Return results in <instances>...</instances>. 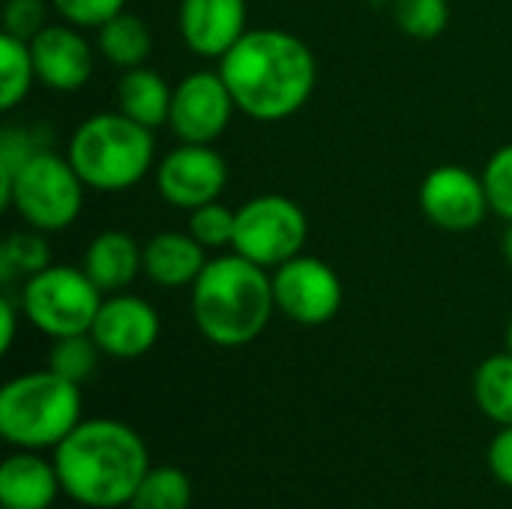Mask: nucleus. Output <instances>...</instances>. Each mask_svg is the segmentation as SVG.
Instances as JSON below:
<instances>
[{"label": "nucleus", "instance_id": "nucleus-1", "mask_svg": "<svg viewBox=\"0 0 512 509\" xmlns=\"http://www.w3.org/2000/svg\"><path fill=\"white\" fill-rule=\"evenodd\" d=\"M219 75L240 114L258 123H279L312 99L318 60L300 36L282 27H255L219 60Z\"/></svg>", "mask_w": 512, "mask_h": 509}, {"label": "nucleus", "instance_id": "nucleus-2", "mask_svg": "<svg viewBox=\"0 0 512 509\" xmlns=\"http://www.w3.org/2000/svg\"><path fill=\"white\" fill-rule=\"evenodd\" d=\"M54 468L63 492L90 509L129 507L150 471L144 438L120 420H81L57 447Z\"/></svg>", "mask_w": 512, "mask_h": 509}, {"label": "nucleus", "instance_id": "nucleus-3", "mask_svg": "<svg viewBox=\"0 0 512 509\" xmlns=\"http://www.w3.org/2000/svg\"><path fill=\"white\" fill-rule=\"evenodd\" d=\"M192 321L201 336L219 348H243L255 342L273 312V276L237 252L207 261L192 285Z\"/></svg>", "mask_w": 512, "mask_h": 509}, {"label": "nucleus", "instance_id": "nucleus-4", "mask_svg": "<svg viewBox=\"0 0 512 509\" xmlns=\"http://www.w3.org/2000/svg\"><path fill=\"white\" fill-rule=\"evenodd\" d=\"M66 156L87 189L123 192L150 174L156 138L153 129L135 123L123 111H102L78 123Z\"/></svg>", "mask_w": 512, "mask_h": 509}, {"label": "nucleus", "instance_id": "nucleus-5", "mask_svg": "<svg viewBox=\"0 0 512 509\" xmlns=\"http://www.w3.org/2000/svg\"><path fill=\"white\" fill-rule=\"evenodd\" d=\"M78 423L81 390L51 369L18 375L0 390V435L18 450H54Z\"/></svg>", "mask_w": 512, "mask_h": 509}, {"label": "nucleus", "instance_id": "nucleus-6", "mask_svg": "<svg viewBox=\"0 0 512 509\" xmlns=\"http://www.w3.org/2000/svg\"><path fill=\"white\" fill-rule=\"evenodd\" d=\"M84 180L72 168L69 156L39 150L30 156L9 183L0 186V207L15 210L27 228L54 234L69 228L84 207Z\"/></svg>", "mask_w": 512, "mask_h": 509}, {"label": "nucleus", "instance_id": "nucleus-7", "mask_svg": "<svg viewBox=\"0 0 512 509\" xmlns=\"http://www.w3.org/2000/svg\"><path fill=\"white\" fill-rule=\"evenodd\" d=\"M102 300L105 294L90 282L84 267L69 264H48L21 282L18 294L21 318L48 339L90 333Z\"/></svg>", "mask_w": 512, "mask_h": 509}, {"label": "nucleus", "instance_id": "nucleus-8", "mask_svg": "<svg viewBox=\"0 0 512 509\" xmlns=\"http://www.w3.org/2000/svg\"><path fill=\"white\" fill-rule=\"evenodd\" d=\"M309 240V219L297 201L279 192L255 195L237 210V231L231 252L249 258L264 270L297 258Z\"/></svg>", "mask_w": 512, "mask_h": 509}, {"label": "nucleus", "instance_id": "nucleus-9", "mask_svg": "<svg viewBox=\"0 0 512 509\" xmlns=\"http://www.w3.org/2000/svg\"><path fill=\"white\" fill-rule=\"evenodd\" d=\"M270 276L276 312H282L288 321L300 327H321L339 315L345 291L339 273L327 261L300 252L297 258L270 270Z\"/></svg>", "mask_w": 512, "mask_h": 509}, {"label": "nucleus", "instance_id": "nucleus-10", "mask_svg": "<svg viewBox=\"0 0 512 509\" xmlns=\"http://www.w3.org/2000/svg\"><path fill=\"white\" fill-rule=\"evenodd\" d=\"M234 111V96L219 69H198L174 84L168 126L183 144H216Z\"/></svg>", "mask_w": 512, "mask_h": 509}, {"label": "nucleus", "instance_id": "nucleus-11", "mask_svg": "<svg viewBox=\"0 0 512 509\" xmlns=\"http://www.w3.org/2000/svg\"><path fill=\"white\" fill-rule=\"evenodd\" d=\"M156 192L177 210H195L219 201L228 186V165L213 144H177L168 150L153 171Z\"/></svg>", "mask_w": 512, "mask_h": 509}, {"label": "nucleus", "instance_id": "nucleus-12", "mask_svg": "<svg viewBox=\"0 0 512 509\" xmlns=\"http://www.w3.org/2000/svg\"><path fill=\"white\" fill-rule=\"evenodd\" d=\"M423 216L450 234L474 231L492 213L483 174L465 165H438L420 183Z\"/></svg>", "mask_w": 512, "mask_h": 509}, {"label": "nucleus", "instance_id": "nucleus-13", "mask_svg": "<svg viewBox=\"0 0 512 509\" xmlns=\"http://www.w3.org/2000/svg\"><path fill=\"white\" fill-rule=\"evenodd\" d=\"M162 333L159 312L138 294H105L90 336L96 339L99 351L114 360H138L144 357Z\"/></svg>", "mask_w": 512, "mask_h": 509}, {"label": "nucleus", "instance_id": "nucleus-14", "mask_svg": "<svg viewBox=\"0 0 512 509\" xmlns=\"http://www.w3.org/2000/svg\"><path fill=\"white\" fill-rule=\"evenodd\" d=\"M30 54L36 66V81L57 93L81 90L96 66L93 45L75 24H48L30 39Z\"/></svg>", "mask_w": 512, "mask_h": 509}, {"label": "nucleus", "instance_id": "nucleus-15", "mask_svg": "<svg viewBox=\"0 0 512 509\" xmlns=\"http://www.w3.org/2000/svg\"><path fill=\"white\" fill-rule=\"evenodd\" d=\"M246 15V0H180V39L192 54L219 63L249 30Z\"/></svg>", "mask_w": 512, "mask_h": 509}, {"label": "nucleus", "instance_id": "nucleus-16", "mask_svg": "<svg viewBox=\"0 0 512 509\" xmlns=\"http://www.w3.org/2000/svg\"><path fill=\"white\" fill-rule=\"evenodd\" d=\"M63 492L54 459L18 450L0 465V509H48Z\"/></svg>", "mask_w": 512, "mask_h": 509}, {"label": "nucleus", "instance_id": "nucleus-17", "mask_svg": "<svg viewBox=\"0 0 512 509\" xmlns=\"http://www.w3.org/2000/svg\"><path fill=\"white\" fill-rule=\"evenodd\" d=\"M207 261V249L189 231H159L144 243V276L159 288H192Z\"/></svg>", "mask_w": 512, "mask_h": 509}, {"label": "nucleus", "instance_id": "nucleus-18", "mask_svg": "<svg viewBox=\"0 0 512 509\" xmlns=\"http://www.w3.org/2000/svg\"><path fill=\"white\" fill-rule=\"evenodd\" d=\"M81 267L102 294H117L144 273V246L126 231H102L87 243Z\"/></svg>", "mask_w": 512, "mask_h": 509}, {"label": "nucleus", "instance_id": "nucleus-19", "mask_svg": "<svg viewBox=\"0 0 512 509\" xmlns=\"http://www.w3.org/2000/svg\"><path fill=\"white\" fill-rule=\"evenodd\" d=\"M171 93H174V87L150 66L123 69V75L114 87L117 111H123L126 117H132L135 123H141L147 129H159L168 123Z\"/></svg>", "mask_w": 512, "mask_h": 509}, {"label": "nucleus", "instance_id": "nucleus-20", "mask_svg": "<svg viewBox=\"0 0 512 509\" xmlns=\"http://www.w3.org/2000/svg\"><path fill=\"white\" fill-rule=\"evenodd\" d=\"M96 48L111 66L135 69V66H144V60L150 57L153 36L141 15L123 9L114 18H108L102 27H96Z\"/></svg>", "mask_w": 512, "mask_h": 509}, {"label": "nucleus", "instance_id": "nucleus-21", "mask_svg": "<svg viewBox=\"0 0 512 509\" xmlns=\"http://www.w3.org/2000/svg\"><path fill=\"white\" fill-rule=\"evenodd\" d=\"M474 399L498 426H512V354H495L474 372Z\"/></svg>", "mask_w": 512, "mask_h": 509}, {"label": "nucleus", "instance_id": "nucleus-22", "mask_svg": "<svg viewBox=\"0 0 512 509\" xmlns=\"http://www.w3.org/2000/svg\"><path fill=\"white\" fill-rule=\"evenodd\" d=\"M33 84L39 81H36L30 42L3 33L0 36V108L3 111L18 108Z\"/></svg>", "mask_w": 512, "mask_h": 509}, {"label": "nucleus", "instance_id": "nucleus-23", "mask_svg": "<svg viewBox=\"0 0 512 509\" xmlns=\"http://www.w3.org/2000/svg\"><path fill=\"white\" fill-rule=\"evenodd\" d=\"M51 264V249L42 231L27 228L15 231L0 243V279L9 282H27L39 270Z\"/></svg>", "mask_w": 512, "mask_h": 509}, {"label": "nucleus", "instance_id": "nucleus-24", "mask_svg": "<svg viewBox=\"0 0 512 509\" xmlns=\"http://www.w3.org/2000/svg\"><path fill=\"white\" fill-rule=\"evenodd\" d=\"M192 507V480L174 465L150 468L141 486L135 489L129 509H189Z\"/></svg>", "mask_w": 512, "mask_h": 509}, {"label": "nucleus", "instance_id": "nucleus-25", "mask_svg": "<svg viewBox=\"0 0 512 509\" xmlns=\"http://www.w3.org/2000/svg\"><path fill=\"white\" fill-rule=\"evenodd\" d=\"M99 345L90 333H75V336H60L51 342V351H48V369L72 384H84L96 366H99Z\"/></svg>", "mask_w": 512, "mask_h": 509}, {"label": "nucleus", "instance_id": "nucleus-26", "mask_svg": "<svg viewBox=\"0 0 512 509\" xmlns=\"http://www.w3.org/2000/svg\"><path fill=\"white\" fill-rule=\"evenodd\" d=\"M450 0H393L396 27L411 39H438L450 27Z\"/></svg>", "mask_w": 512, "mask_h": 509}, {"label": "nucleus", "instance_id": "nucleus-27", "mask_svg": "<svg viewBox=\"0 0 512 509\" xmlns=\"http://www.w3.org/2000/svg\"><path fill=\"white\" fill-rule=\"evenodd\" d=\"M186 231L210 252H222V249H231L234 246V231H237V210L225 207L222 201H210V204H201L195 210H189V219H186Z\"/></svg>", "mask_w": 512, "mask_h": 509}, {"label": "nucleus", "instance_id": "nucleus-28", "mask_svg": "<svg viewBox=\"0 0 512 509\" xmlns=\"http://www.w3.org/2000/svg\"><path fill=\"white\" fill-rule=\"evenodd\" d=\"M39 150H48V138L39 126H3L0 132V186Z\"/></svg>", "mask_w": 512, "mask_h": 509}, {"label": "nucleus", "instance_id": "nucleus-29", "mask_svg": "<svg viewBox=\"0 0 512 509\" xmlns=\"http://www.w3.org/2000/svg\"><path fill=\"white\" fill-rule=\"evenodd\" d=\"M480 174H483V183H486L492 213H498L501 219L512 222V144L498 147L489 156V162H486V168Z\"/></svg>", "mask_w": 512, "mask_h": 509}, {"label": "nucleus", "instance_id": "nucleus-30", "mask_svg": "<svg viewBox=\"0 0 512 509\" xmlns=\"http://www.w3.org/2000/svg\"><path fill=\"white\" fill-rule=\"evenodd\" d=\"M51 0H6L3 3V33L30 42L42 27H48Z\"/></svg>", "mask_w": 512, "mask_h": 509}, {"label": "nucleus", "instance_id": "nucleus-31", "mask_svg": "<svg viewBox=\"0 0 512 509\" xmlns=\"http://www.w3.org/2000/svg\"><path fill=\"white\" fill-rule=\"evenodd\" d=\"M54 12L75 27H102L126 9V0H51Z\"/></svg>", "mask_w": 512, "mask_h": 509}, {"label": "nucleus", "instance_id": "nucleus-32", "mask_svg": "<svg viewBox=\"0 0 512 509\" xmlns=\"http://www.w3.org/2000/svg\"><path fill=\"white\" fill-rule=\"evenodd\" d=\"M489 471L498 483L512 489V426H501L489 447Z\"/></svg>", "mask_w": 512, "mask_h": 509}, {"label": "nucleus", "instance_id": "nucleus-33", "mask_svg": "<svg viewBox=\"0 0 512 509\" xmlns=\"http://www.w3.org/2000/svg\"><path fill=\"white\" fill-rule=\"evenodd\" d=\"M18 315H21L18 300H12L9 294H3V300H0V351H3V354H9V348H12V342H15Z\"/></svg>", "mask_w": 512, "mask_h": 509}, {"label": "nucleus", "instance_id": "nucleus-34", "mask_svg": "<svg viewBox=\"0 0 512 509\" xmlns=\"http://www.w3.org/2000/svg\"><path fill=\"white\" fill-rule=\"evenodd\" d=\"M501 252H504L507 264L512 267V222H507V231H504V237H501Z\"/></svg>", "mask_w": 512, "mask_h": 509}, {"label": "nucleus", "instance_id": "nucleus-35", "mask_svg": "<svg viewBox=\"0 0 512 509\" xmlns=\"http://www.w3.org/2000/svg\"><path fill=\"white\" fill-rule=\"evenodd\" d=\"M507 351L512 354V318H510V324H507Z\"/></svg>", "mask_w": 512, "mask_h": 509}]
</instances>
